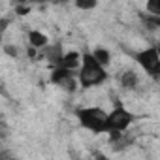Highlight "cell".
<instances>
[{
	"mask_svg": "<svg viewBox=\"0 0 160 160\" xmlns=\"http://www.w3.org/2000/svg\"><path fill=\"white\" fill-rule=\"evenodd\" d=\"M55 2H64V0H55Z\"/></svg>",
	"mask_w": 160,
	"mask_h": 160,
	"instance_id": "14",
	"label": "cell"
},
{
	"mask_svg": "<svg viewBox=\"0 0 160 160\" xmlns=\"http://www.w3.org/2000/svg\"><path fill=\"white\" fill-rule=\"evenodd\" d=\"M79 62H81V55L75 53V51H72V53H64L62 58H60V62L57 66H62L66 70H77L79 68Z\"/></svg>",
	"mask_w": 160,
	"mask_h": 160,
	"instance_id": "5",
	"label": "cell"
},
{
	"mask_svg": "<svg viewBox=\"0 0 160 160\" xmlns=\"http://www.w3.org/2000/svg\"><path fill=\"white\" fill-rule=\"evenodd\" d=\"M81 126H85L91 132H106V111L102 108H81L75 111Z\"/></svg>",
	"mask_w": 160,
	"mask_h": 160,
	"instance_id": "2",
	"label": "cell"
},
{
	"mask_svg": "<svg viewBox=\"0 0 160 160\" xmlns=\"http://www.w3.org/2000/svg\"><path fill=\"white\" fill-rule=\"evenodd\" d=\"M30 2H45V0H30Z\"/></svg>",
	"mask_w": 160,
	"mask_h": 160,
	"instance_id": "13",
	"label": "cell"
},
{
	"mask_svg": "<svg viewBox=\"0 0 160 160\" xmlns=\"http://www.w3.org/2000/svg\"><path fill=\"white\" fill-rule=\"evenodd\" d=\"M15 51H17L15 47H6V53H10L12 57H15Z\"/></svg>",
	"mask_w": 160,
	"mask_h": 160,
	"instance_id": "12",
	"label": "cell"
},
{
	"mask_svg": "<svg viewBox=\"0 0 160 160\" xmlns=\"http://www.w3.org/2000/svg\"><path fill=\"white\" fill-rule=\"evenodd\" d=\"M138 64L145 70V73H149L151 77H158L160 75V57H158V49L156 47H149L141 53H138Z\"/></svg>",
	"mask_w": 160,
	"mask_h": 160,
	"instance_id": "4",
	"label": "cell"
},
{
	"mask_svg": "<svg viewBox=\"0 0 160 160\" xmlns=\"http://www.w3.org/2000/svg\"><path fill=\"white\" fill-rule=\"evenodd\" d=\"M121 85H122L124 89H130V91L138 89V85H139V77H138V73H136L134 70H126V72L121 75Z\"/></svg>",
	"mask_w": 160,
	"mask_h": 160,
	"instance_id": "7",
	"label": "cell"
},
{
	"mask_svg": "<svg viewBox=\"0 0 160 160\" xmlns=\"http://www.w3.org/2000/svg\"><path fill=\"white\" fill-rule=\"evenodd\" d=\"M17 13H19V15H27V13H28V8L23 6V4H19V6H17Z\"/></svg>",
	"mask_w": 160,
	"mask_h": 160,
	"instance_id": "11",
	"label": "cell"
},
{
	"mask_svg": "<svg viewBox=\"0 0 160 160\" xmlns=\"http://www.w3.org/2000/svg\"><path fill=\"white\" fill-rule=\"evenodd\" d=\"M28 42H30V47H34V49L40 51L42 47H45L49 43V38L43 32H40V30H30L28 32Z\"/></svg>",
	"mask_w": 160,
	"mask_h": 160,
	"instance_id": "6",
	"label": "cell"
},
{
	"mask_svg": "<svg viewBox=\"0 0 160 160\" xmlns=\"http://www.w3.org/2000/svg\"><path fill=\"white\" fill-rule=\"evenodd\" d=\"M92 55H94V58H96L100 64H104V66H108V64H109V60H111L109 51H108V49H104V47H96V49L92 51Z\"/></svg>",
	"mask_w": 160,
	"mask_h": 160,
	"instance_id": "8",
	"label": "cell"
},
{
	"mask_svg": "<svg viewBox=\"0 0 160 160\" xmlns=\"http://www.w3.org/2000/svg\"><path fill=\"white\" fill-rule=\"evenodd\" d=\"M147 13L160 17V0H147Z\"/></svg>",
	"mask_w": 160,
	"mask_h": 160,
	"instance_id": "9",
	"label": "cell"
},
{
	"mask_svg": "<svg viewBox=\"0 0 160 160\" xmlns=\"http://www.w3.org/2000/svg\"><path fill=\"white\" fill-rule=\"evenodd\" d=\"M108 79V70L104 64H100L92 53H83L81 55V62L77 68V81L81 87L91 89L96 85H102Z\"/></svg>",
	"mask_w": 160,
	"mask_h": 160,
	"instance_id": "1",
	"label": "cell"
},
{
	"mask_svg": "<svg viewBox=\"0 0 160 160\" xmlns=\"http://www.w3.org/2000/svg\"><path fill=\"white\" fill-rule=\"evenodd\" d=\"M134 115L124 108V106H115L109 113H106V132H124L130 122H132Z\"/></svg>",
	"mask_w": 160,
	"mask_h": 160,
	"instance_id": "3",
	"label": "cell"
},
{
	"mask_svg": "<svg viewBox=\"0 0 160 160\" xmlns=\"http://www.w3.org/2000/svg\"><path fill=\"white\" fill-rule=\"evenodd\" d=\"M73 4L79 8V10H94L98 0H73Z\"/></svg>",
	"mask_w": 160,
	"mask_h": 160,
	"instance_id": "10",
	"label": "cell"
}]
</instances>
